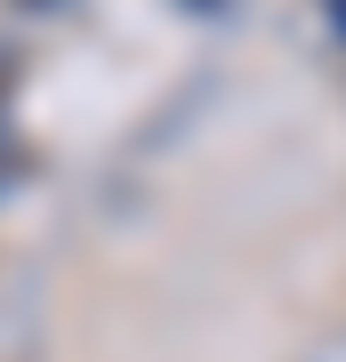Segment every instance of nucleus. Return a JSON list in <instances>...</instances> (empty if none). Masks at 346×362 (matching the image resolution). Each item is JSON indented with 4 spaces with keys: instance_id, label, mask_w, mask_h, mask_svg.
<instances>
[{
    "instance_id": "obj_2",
    "label": "nucleus",
    "mask_w": 346,
    "mask_h": 362,
    "mask_svg": "<svg viewBox=\"0 0 346 362\" xmlns=\"http://www.w3.org/2000/svg\"><path fill=\"white\" fill-rule=\"evenodd\" d=\"M193 8H226V0H193Z\"/></svg>"
},
{
    "instance_id": "obj_1",
    "label": "nucleus",
    "mask_w": 346,
    "mask_h": 362,
    "mask_svg": "<svg viewBox=\"0 0 346 362\" xmlns=\"http://www.w3.org/2000/svg\"><path fill=\"white\" fill-rule=\"evenodd\" d=\"M322 16H330V33H338V49H346V0H322Z\"/></svg>"
}]
</instances>
